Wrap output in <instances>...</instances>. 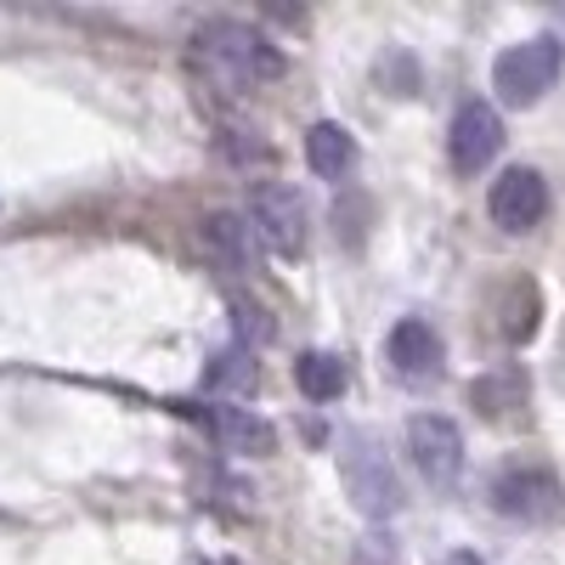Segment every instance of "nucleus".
<instances>
[{"mask_svg": "<svg viewBox=\"0 0 565 565\" xmlns=\"http://www.w3.org/2000/svg\"><path fill=\"white\" fill-rule=\"evenodd\" d=\"M340 481H345L351 503L367 514V521H391V514L402 509V481H396L391 458L380 452V441H373L367 430L340 436Z\"/></svg>", "mask_w": 565, "mask_h": 565, "instance_id": "7ed1b4c3", "label": "nucleus"}, {"mask_svg": "<svg viewBox=\"0 0 565 565\" xmlns=\"http://www.w3.org/2000/svg\"><path fill=\"white\" fill-rule=\"evenodd\" d=\"M199 244H204V260L226 277H255L260 260H255V226L232 210H215L204 226H199Z\"/></svg>", "mask_w": 565, "mask_h": 565, "instance_id": "1a4fd4ad", "label": "nucleus"}, {"mask_svg": "<svg viewBox=\"0 0 565 565\" xmlns=\"http://www.w3.org/2000/svg\"><path fill=\"white\" fill-rule=\"evenodd\" d=\"M441 565H487V559H481V554H469V548H458V554H447Z\"/></svg>", "mask_w": 565, "mask_h": 565, "instance_id": "2eb2a0df", "label": "nucleus"}, {"mask_svg": "<svg viewBox=\"0 0 565 565\" xmlns=\"http://www.w3.org/2000/svg\"><path fill=\"white\" fill-rule=\"evenodd\" d=\"M385 356H391V367L402 373V380H436L447 351H441V334L424 317H402L391 328V340H385Z\"/></svg>", "mask_w": 565, "mask_h": 565, "instance_id": "9d476101", "label": "nucleus"}, {"mask_svg": "<svg viewBox=\"0 0 565 565\" xmlns=\"http://www.w3.org/2000/svg\"><path fill=\"white\" fill-rule=\"evenodd\" d=\"M469 402H476L481 413H503V407H521L526 402V380H521V373H498V380H476V385H469Z\"/></svg>", "mask_w": 565, "mask_h": 565, "instance_id": "4468645a", "label": "nucleus"}, {"mask_svg": "<svg viewBox=\"0 0 565 565\" xmlns=\"http://www.w3.org/2000/svg\"><path fill=\"white\" fill-rule=\"evenodd\" d=\"M559 68H565V40L559 34H532L521 45H509V52H498L492 90H498L503 108H532L554 90Z\"/></svg>", "mask_w": 565, "mask_h": 565, "instance_id": "f03ea898", "label": "nucleus"}, {"mask_svg": "<svg viewBox=\"0 0 565 565\" xmlns=\"http://www.w3.org/2000/svg\"><path fill=\"white\" fill-rule=\"evenodd\" d=\"M306 164H311L322 181H340V175L356 164V141H351V130L334 125V119L311 125V130H306Z\"/></svg>", "mask_w": 565, "mask_h": 565, "instance_id": "f8f14e48", "label": "nucleus"}, {"mask_svg": "<svg viewBox=\"0 0 565 565\" xmlns=\"http://www.w3.org/2000/svg\"><path fill=\"white\" fill-rule=\"evenodd\" d=\"M199 57L204 68L226 85V90H255L260 79H277L282 74V52L249 23H232V18H215L199 29Z\"/></svg>", "mask_w": 565, "mask_h": 565, "instance_id": "f257e3e1", "label": "nucleus"}, {"mask_svg": "<svg viewBox=\"0 0 565 565\" xmlns=\"http://www.w3.org/2000/svg\"><path fill=\"white\" fill-rule=\"evenodd\" d=\"M249 226H255V238L282 260H295L306 249V204H300L295 186H282V181H260L249 193Z\"/></svg>", "mask_w": 565, "mask_h": 565, "instance_id": "39448f33", "label": "nucleus"}, {"mask_svg": "<svg viewBox=\"0 0 565 565\" xmlns=\"http://www.w3.org/2000/svg\"><path fill=\"white\" fill-rule=\"evenodd\" d=\"M210 430L226 452H249V458H266L277 447V430H271V418H260L255 407H210Z\"/></svg>", "mask_w": 565, "mask_h": 565, "instance_id": "9b49d317", "label": "nucleus"}, {"mask_svg": "<svg viewBox=\"0 0 565 565\" xmlns=\"http://www.w3.org/2000/svg\"><path fill=\"white\" fill-rule=\"evenodd\" d=\"M295 385H300L306 402H340L345 385H351V367H345V356H334V351H306V356L295 362Z\"/></svg>", "mask_w": 565, "mask_h": 565, "instance_id": "ddd939ff", "label": "nucleus"}, {"mask_svg": "<svg viewBox=\"0 0 565 565\" xmlns=\"http://www.w3.org/2000/svg\"><path fill=\"white\" fill-rule=\"evenodd\" d=\"M487 210H492V221H498L503 232H532V226H543V215H548V181H543V170H532V164L503 170V175L492 181Z\"/></svg>", "mask_w": 565, "mask_h": 565, "instance_id": "6e6552de", "label": "nucleus"}, {"mask_svg": "<svg viewBox=\"0 0 565 565\" xmlns=\"http://www.w3.org/2000/svg\"><path fill=\"white\" fill-rule=\"evenodd\" d=\"M492 509L503 521H521V526H548L565 514V487L554 469L543 463H514L492 481Z\"/></svg>", "mask_w": 565, "mask_h": 565, "instance_id": "20e7f679", "label": "nucleus"}, {"mask_svg": "<svg viewBox=\"0 0 565 565\" xmlns=\"http://www.w3.org/2000/svg\"><path fill=\"white\" fill-rule=\"evenodd\" d=\"M498 148H503V119H498V108L492 103H463L458 114H452V130H447V159H452V170L469 181V175H481L492 159H498Z\"/></svg>", "mask_w": 565, "mask_h": 565, "instance_id": "0eeeda50", "label": "nucleus"}, {"mask_svg": "<svg viewBox=\"0 0 565 565\" xmlns=\"http://www.w3.org/2000/svg\"><path fill=\"white\" fill-rule=\"evenodd\" d=\"M407 452L430 487H452L463 476V430L447 413H413L407 418Z\"/></svg>", "mask_w": 565, "mask_h": 565, "instance_id": "423d86ee", "label": "nucleus"}]
</instances>
